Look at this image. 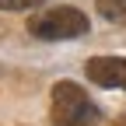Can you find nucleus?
<instances>
[{
	"label": "nucleus",
	"mask_w": 126,
	"mask_h": 126,
	"mask_svg": "<svg viewBox=\"0 0 126 126\" xmlns=\"http://www.w3.org/2000/svg\"><path fill=\"white\" fill-rule=\"evenodd\" d=\"M28 32L46 42H67V39H81L84 32H91V25H88V14L77 7H53V11L35 14L28 21Z\"/></svg>",
	"instance_id": "nucleus-1"
},
{
	"label": "nucleus",
	"mask_w": 126,
	"mask_h": 126,
	"mask_svg": "<svg viewBox=\"0 0 126 126\" xmlns=\"http://www.w3.org/2000/svg\"><path fill=\"white\" fill-rule=\"evenodd\" d=\"M94 119L98 109L84 88H77L74 81H60L53 88V126H91Z\"/></svg>",
	"instance_id": "nucleus-2"
},
{
	"label": "nucleus",
	"mask_w": 126,
	"mask_h": 126,
	"mask_svg": "<svg viewBox=\"0 0 126 126\" xmlns=\"http://www.w3.org/2000/svg\"><path fill=\"white\" fill-rule=\"evenodd\" d=\"M84 74L98 88H123L126 91V56H94L84 63Z\"/></svg>",
	"instance_id": "nucleus-3"
},
{
	"label": "nucleus",
	"mask_w": 126,
	"mask_h": 126,
	"mask_svg": "<svg viewBox=\"0 0 126 126\" xmlns=\"http://www.w3.org/2000/svg\"><path fill=\"white\" fill-rule=\"evenodd\" d=\"M94 7H98V14L109 25L126 28V0H94Z\"/></svg>",
	"instance_id": "nucleus-4"
},
{
	"label": "nucleus",
	"mask_w": 126,
	"mask_h": 126,
	"mask_svg": "<svg viewBox=\"0 0 126 126\" xmlns=\"http://www.w3.org/2000/svg\"><path fill=\"white\" fill-rule=\"evenodd\" d=\"M42 0H0V11H28V7H39Z\"/></svg>",
	"instance_id": "nucleus-5"
},
{
	"label": "nucleus",
	"mask_w": 126,
	"mask_h": 126,
	"mask_svg": "<svg viewBox=\"0 0 126 126\" xmlns=\"http://www.w3.org/2000/svg\"><path fill=\"white\" fill-rule=\"evenodd\" d=\"M119 126H126V119H123V123H119Z\"/></svg>",
	"instance_id": "nucleus-6"
}]
</instances>
